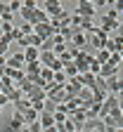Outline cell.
Returning a JSON list of instances; mask_svg holds the SVG:
<instances>
[{"mask_svg": "<svg viewBox=\"0 0 123 132\" xmlns=\"http://www.w3.org/2000/svg\"><path fill=\"white\" fill-rule=\"evenodd\" d=\"M55 59H57V57L52 54V52H40V54H38V61H40L43 66H50V64L55 61Z\"/></svg>", "mask_w": 123, "mask_h": 132, "instance_id": "cell-15", "label": "cell"}, {"mask_svg": "<svg viewBox=\"0 0 123 132\" xmlns=\"http://www.w3.org/2000/svg\"><path fill=\"white\" fill-rule=\"evenodd\" d=\"M19 132H31V130H28V127H26V125H24V127H21V130H19Z\"/></svg>", "mask_w": 123, "mask_h": 132, "instance_id": "cell-33", "label": "cell"}, {"mask_svg": "<svg viewBox=\"0 0 123 132\" xmlns=\"http://www.w3.org/2000/svg\"><path fill=\"white\" fill-rule=\"evenodd\" d=\"M10 36H12V43H14V40H19V38H21V31H19V28H17V26H14V28H12V33H10Z\"/></svg>", "mask_w": 123, "mask_h": 132, "instance_id": "cell-25", "label": "cell"}, {"mask_svg": "<svg viewBox=\"0 0 123 132\" xmlns=\"http://www.w3.org/2000/svg\"><path fill=\"white\" fill-rule=\"evenodd\" d=\"M83 130H90V132H104V123H102L99 118L85 120V123H83Z\"/></svg>", "mask_w": 123, "mask_h": 132, "instance_id": "cell-9", "label": "cell"}, {"mask_svg": "<svg viewBox=\"0 0 123 132\" xmlns=\"http://www.w3.org/2000/svg\"><path fill=\"white\" fill-rule=\"evenodd\" d=\"M5 97H7V104H14V102H19V99H24V92L17 90V87H12L10 92H5Z\"/></svg>", "mask_w": 123, "mask_h": 132, "instance_id": "cell-11", "label": "cell"}, {"mask_svg": "<svg viewBox=\"0 0 123 132\" xmlns=\"http://www.w3.org/2000/svg\"><path fill=\"white\" fill-rule=\"evenodd\" d=\"M24 7H26V10H38V7H40V3H36V0H26Z\"/></svg>", "mask_w": 123, "mask_h": 132, "instance_id": "cell-23", "label": "cell"}, {"mask_svg": "<svg viewBox=\"0 0 123 132\" xmlns=\"http://www.w3.org/2000/svg\"><path fill=\"white\" fill-rule=\"evenodd\" d=\"M21 7H24V3H21V0H10V3H7V12H21Z\"/></svg>", "mask_w": 123, "mask_h": 132, "instance_id": "cell-18", "label": "cell"}, {"mask_svg": "<svg viewBox=\"0 0 123 132\" xmlns=\"http://www.w3.org/2000/svg\"><path fill=\"white\" fill-rule=\"evenodd\" d=\"M26 127H28L31 132H43V127H40V123H38V120H36V123H28Z\"/></svg>", "mask_w": 123, "mask_h": 132, "instance_id": "cell-24", "label": "cell"}, {"mask_svg": "<svg viewBox=\"0 0 123 132\" xmlns=\"http://www.w3.org/2000/svg\"><path fill=\"white\" fill-rule=\"evenodd\" d=\"M92 57H95L99 64H107V61H109V52H107V50H97V52H95Z\"/></svg>", "mask_w": 123, "mask_h": 132, "instance_id": "cell-21", "label": "cell"}, {"mask_svg": "<svg viewBox=\"0 0 123 132\" xmlns=\"http://www.w3.org/2000/svg\"><path fill=\"white\" fill-rule=\"evenodd\" d=\"M26 109H31V102H28L26 97H24V99H19V102H14V111H17V113H24Z\"/></svg>", "mask_w": 123, "mask_h": 132, "instance_id": "cell-16", "label": "cell"}, {"mask_svg": "<svg viewBox=\"0 0 123 132\" xmlns=\"http://www.w3.org/2000/svg\"><path fill=\"white\" fill-rule=\"evenodd\" d=\"M12 24H0V31H3V33H12Z\"/></svg>", "mask_w": 123, "mask_h": 132, "instance_id": "cell-28", "label": "cell"}, {"mask_svg": "<svg viewBox=\"0 0 123 132\" xmlns=\"http://www.w3.org/2000/svg\"><path fill=\"white\" fill-rule=\"evenodd\" d=\"M21 54H24V61H38V54H40V52H38L36 47H26Z\"/></svg>", "mask_w": 123, "mask_h": 132, "instance_id": "cell-13", "label": "cell"}, {"mask_svg": "<svg viewBox=\"0 0 123 132\" xmlns=\"http://www.w3.org/2000/svg\"><path fill=\"white\" fill-rule=\"evenodd\" d=\"M24 54L21 52H17V54H12V57H7L5 59V66L7 69H17V71H24Z\"/></svg>", "mask_w": 123, "mask_h": 132, "instance_id": "cell-3", "label": "cell"}, {"mask_svg": "<svg viewBox=\"0 0 123 132\" xmlns=\"http://www.w3.org/2000/svg\"><path fill=\"white\" fill-rule=\"evenodd\" d=\"M21 116H24V123L28 125V123H36V120H38V116H40V113H38V111H33V109H26V111H24Z\"/></svg>", "mask_w": 123, "mask_h": 132, "instance_id": "cell-14", "label": "cell"}, {"mask_svg": "<svg viewBox=\"0 0 123 132\" xmlns=\"http://www.w3.org/2000/svg\"><path fill=\"white\" fill-rule=\"evenodd\" d=\"M0 40H3V43H7V45H10V43H12V36H10V33H3V36H0Z\"/></svg>", "mask_w": 123, "mask_h": 132, "instance_id": "cell-29", "label": "cell"}, {"mask_svg": "<svg viewBox=\"0 0 123 132\" xmlns=\"http://www.w3.org/2000/svg\"><path fill=\"white\" fill-rule=\"evenodd\" d=\"M74 12L78 16H83V19H92V16H95V3H90V0H81Z\"/></svg>", "mask_w": 123, "mask_h": 132, "instance_id": "cell-2", "label": "cell"}, {"mask_svg": "<svg viewBox=\"0 0 123 132\" xmlns=\"http://www.w3.org/2000/svg\"><path fill=\"white\" fill-rule=\"evenodd\" d=\"M121 61H123V52H114V54H109V61H107V64L118 66V69H121Z\"/></svg>", "mask_w": 123, "mask_h": 132, "instance_id": "cell-19", "label": "cell"}, {"mask_svg": "<svg viewBox=\"0 0 123 132\" xmlns=\"http://www.w3.org/2000/svg\"><path fill=\"white\" fill-rule=\"evenodd\" d=\"M104 132H123V125H111V127H104Z\"/></svg>", "mask_w": 123, "mask_h": 132, "instance_id": "cell-26", "label": "cell"}, {"mask_svg": "<svg viewBox=\"0 0 123 132\" xmlns=\"http://www.w3.org/2000/svg\"><path fill=\"white\" fill-rule=\"evenodd\" d=\"M5 12H7V3H0V16H3Z\"/></svg>", "mask_w": 123, "mask_h": 132, "instance_id": "cell-31", "label": "cell"}, {"mask_svg": "<svg viewBox=\"0 0 123 132\" xmlns=\"http://www.w3.org/2000/svg\"><path fill=\"white\" fill-rule=\"evenodd\" d=\"M62 10L64 7H62V3H57V0H45V3H43V12L47 16H57Z\"/></svg>", "mask_w": 123, "mask_h": 132, "instance_id": "cell-5", "label": "cell"}, {"mask_svg": "<svg viewBox=\"0 0 123 132\" xmlns=\"http://www.w3.org/2000/svg\"><path fill=\"white\" fill-rule=\"evenodd\" d=\"M36 24H50V16H47L40 7L33 12V19H31V26H36Z\"/></svg>", "mask_w": 123, "mask_h": 132, "instance_id": "cell-10", "label": "cell"}, {"mask_svg": "<svg viewBox=\"0 0 123 132\" xmlns=\"http://www.w3.org/2000/svg\"><path fill=\"white\" fill-rule=\"evenodd\" d=\"M102 123H104V127H111V125H123V106L111 109L107 118H102Z\"/></svg>", "mask_w": 123, "mask_h": 132, "instance_id": "cell-1", "label": "cell"}, {"mask_svg": "<svg viewBox=\"0 0 123 132\" xmlns=\"http://www.w3.org/2000/svg\"><path fill=\"white\" fill-rule=\"evenodd\" d=\"M95 78H97V76H92V73H83V76H81V85H83V87H92V85H95Z\"/></svg>", "mask_w": 123, "mask_h": 132, "instance_id": "cell-17", "label": "cell"}, {"mask_svg": "<svg viewBox=\"0 0 123 132\" xmlns=\"http://www.w3.org/2000/svg\"><path fill=\"white\" fill-rule=\"evenodd\" d=\"M0 132H14V130L10 127V123H3V125H0Z\"/></svg>", "mask_w": 123, "mask_h": 132, "instance_id": "cell-30", "label": "cell"}, {"mask_svg": "<svg viewBox=\"0 0 123 132\" xmlns=\"http://www.w3.org/2000/svg\"><path fill=\"white\" fill-rule=\"evenodd\" d=\"M38 123H40V127L45 130V127H52V125H55V118H52V113H40V116H38Z\"/></svg>", "mask_w": 123, "mask_h": 132, "instance_id": "cell-12", "label": "cell"}, {"mask_svg": "<svg viewBox=\"0 0 123 132\" xmlns=\"http://www.w3.org/2000/svg\"><path fill=\"white\" fill-rule=\"evenodd\" d=\"M99 31H104L109 36L111 31H118L121 28V21H111V19H107V16H102V21H99V26H97Z\"/></svg>", "mask_w": 123, "mask_h": 132, "instance_id": "cell-7", "label": "cell"}, {"mask_svg": "<svg viewBox=\"0 0 123 132\" xmlns=\"http://www.w3.org/2000/svg\"><path fill=\"white\" fill-rule=\"evenodd\" d=\"M7 43H3V40H0V57H7Z\"/></svg>", "mask_w": 123, "mask_h": 132, "instance_id": "cell-27", "label": "cell"}, {"mask_svg": "<svg viewBox=\"0 0 123 132\" xmlns=\"http://www.w3.org/2000/svg\"><path fill=\"white\" fill-rule=\"evenodd\" d=\"M78 99H81V102H92V92H90V87H81Z\"/></svg>", "mask_w": 123, "mask_h": 132, "instance_id": "cell-20", "label": "cell"}, {"mask_svg": "<svg viewBox=\"0 0 123 132\" xmlns=\"http://www.w3.org/2000/svg\"><path fill=\"white\" fill-rule=\"evenodd\" d=\"M0 111H3V106H0Z\"/></svg>", "mask_w": 123, "mask_h": 132, "instance_id": "cell-34", "label": "cell"}, {"mask_svg": "<svg viewBox=\"0 0 123 132\" xmlns=\"http://www.w3.org/2000/svg\"><path fill=\"white\" fill-rule=\"evenodd\" d=\"M7 123H10V127H12L14 132H19V130H21V127L26 125V123H24V116H21V113H17V111L12 113V118H10Z\"/></svg>", "mask_w": 123, "mask_h": 132, "instance_id": "cell-8", "label": "cell"}, {"mask_svg": "<svg viewBox=\"0 0 123 132\" xmlns=\"http://www.w3.org/2000/svg\"><path fill=\"white\" fill-rule=\"evenodd\" d=\"M104 87H107L109 94H121V76H114V78H104Z\"/></svg>", "mask_w": 123, "mask_h": 132, "instance_id": "cell-4", "label": "cell"}, {"mask_svg": "<svg viewBox=\"0 0 123 132\" xmlns=\"http://www.w3.org/2000/svg\"><path fill=\"white\" fill-rule=\"evenodd\" d=\"M38 76H40V78H43L45 82H50V80H52V76H55V73H52V71L47 69V66H43V69H40V73H38Z\"/></svg>", "mask_w": 123, "mask_h": 132, "instance_id": "cell-22", "label": "cell"}, {"mask_svg": "<svg viewBox=\"0 0 123 132\" xmlns=\"http://www.w3.org/2000/svg\"><path fill=\"white\" fill-rule=\"evenodd\" d=\"M43 132H57V125H52V127H45Z\"/></svg>", "mask_w": 123, "mask_h": 132, "instance_id": "cell-32", "label": "cell"}, {"mask_svg": "<svg viewBox=\"0 0 123 132\" xmlns=\"http://www.w3.org/2000/svg\"><path fill=\"white\" fill-rule=\"evenodd\" d=\"M26 99H28L31 104H33V102H45V99H47V94H45V90H40V87H36V85H33V87L26 92Z\"/></svg>", "mask_w": 123, "mask_h": 132, "instance_id": "cell-6", "label": "cell"}]
</instances>
